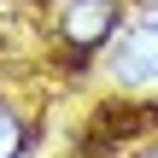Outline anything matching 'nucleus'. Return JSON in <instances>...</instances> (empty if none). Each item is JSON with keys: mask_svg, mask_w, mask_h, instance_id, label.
Instances as JSON below:
<instances>
[{"mask_svg": "<svg viewBox=\"0 0 158 158\" xmlns=\"http://www.w3.org/2000/svg\"><path fill=\"white\" fill-rule=\"evenodd\" d=\"M117 18H123L117 0H59V12H53L64 47H76V53H94L100 41H111Z\"/></svg>", "mask_w": 158, "mask_h": 158, "instance_id": "obj_1", "label": "nucleus"}, {"mask_svg": "<svg viewBox=\"0 0 158 158\" xmlns=\"http://www.w3.org/2000/svg\"><path fill=\"white\" fill-rule=\"evenodd\" d=\"M111 82H123V88L158 82V18H141L123 29V41L111 47Z\"/></svg>", "mask_w": 158, "mask_h": 158, "instance_id": "obj_2", "label": "nucleus"}, {"mask_svg": "<svg viewBox=\"0 0 158 158\" xmlns=\"http://www.w3.org/2000/svg\"><path fill=\"white\" fill-rule=\"evenodd\" d=\"M23 147H29V123L12 106H0V158H23Z\"/></svg>", "mask_w": 158, "mask_h": 158, "instance_id": "obj_3", "label": "nucleus"}, {"mask_svg": "<svg viewBox=\"0 0 158 158\" xmlns=\"http://www.w3.org/2000/svg\"><path fill=\"white\" fill-rule=\"evenodd\" d=\"M135 158H158V147H141V152H135Z\"/></svg>", "mask_w": 158, "mask_h": 158, "instance_id": "obj_4", "label": "nucleus"}]
</instances>
